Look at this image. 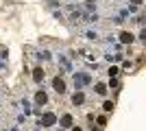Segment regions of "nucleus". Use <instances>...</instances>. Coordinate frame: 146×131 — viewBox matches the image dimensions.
<instances>
[{"mask_svg":"<svg viewBox=\"0 0 146 131\" xmlns=\"http://www.w3.org/2000/svg\"><path fill=\"white\" fill-rule=\"evenodd\" d=\"M70 125H72V116H70V114H66V116L61 118V127H70Z\"/></svg>","mask_w":146,"mask_h":131,"instance_id":"423d86ee","label":"nucleus"},{"mask_svg":"<svg viewBox=\"0 0 146 131\" xmlns=\"http://www.w3.org/2000/svg\"><path fill=\"white\" fill-rule=\"evenodd\" d=\"M83 100H85V96H83V94H81V92H76V94H74V96H72V103H74V105H81Z\"/></svg>","mask_w":146,"mask_h":131,"instance_id":"20e7f679","label":"nucleus"},{"mask_svg":"<svg viewBox=\"0 0 146 131\" xmlns=\"http://www.w3.org/2000/svg\"><path fill=\"white\" fill-rule=\"evenodd\" d=\"M120 39H122V44H131L133 42V35L131 33H120Z\"/></svg>","mask_w":146,"mask_h":131,"instance_id":"39448f33","label":"nucleus"},{"mask_svg":"<svg viewBox=\"0 0 146 131\" xmlns=\"http://www.w3.org/2000/svg\"><path fill=\"white\" fill-rule=\"evenodd\" d=\"M96 92H98V94H103V96H105V92H107V87H105L103 83H98V85H96Z\"/></svg>","mask_w":146,"mask_h":131,"instance_id":"6e6552de","label":"nucleus"},{"mask_svg":"<svg viewBox=\"0 0 146 131\" xmlns=\"http://www.w3.org/2000/svg\"><path fill=\"white\" fill-rule=\"evenodd\" d=\"M33 79H35V81H44V70L35 68V70H33Z\"/></svg>","mask_w":146,"mask_h":131,"instance_id":"7ed1b4c3","label":"nucleus"},{"mask_svg":"<svg viewBox=\"0 0 146 131\" xmlns=\"http://www.w3.org/2000/svg\"><path fill=\"white\" fill-rule=\"evenodd\" d=\"M55 120H57V116L48 112V114H46V116L42 118V125H44V127H50V125H55Z\"/></svg>","mask_w":146,"mask_h":131,"instance_id":"f03ea898","label":"nucleus"},{"mask_svg":"<svg viewBox=\"0 0 146 131\" xmlns=\"http://www.w3.org/2000/svg\"><path fill=\"white\" fill-rule=\"evenodd\" d=\"M131 2H135V5H140V2H142V0H131Z\"/></svg>","mask_w":146,"mask_h":131,"instance_id":"9d476101","label":"nucleus"},{"mask_svg":"<svg viewBox=\"0 0 146 131\" xmlns=\"http://www.w3.org/2000/svg\"><path fill=\"white\" fill-rule=\"evenodd\" d=\"M35 103H37V105H44V103H46V94H44V92H37Z\"/></svg>","mask_w":146,"mask_h":131,"instance_id":"0eeeda50","label":"nucleus"},{"mask_svg":"<svg viewBox=\"0 0 146 131\" xmlns=\"http://www.w3.org/2000/svg\"><path fill=\"white\" fill-rule=\"evenodd\" d=\"M72 131H81V127H74V129H72Z\"/></svg>","mask_w":146,"mask_h":131,"instance_id":"9b49d317","label":"nucleus"},{"mask_svg":"<svg viewBox=\"0 0 146 131\" xmlns=\"http://www.w3.org/2000/svg\"><path fill=\"white\" fill-rule=\"evenodd\" d=\"M52 87H55V92H59V94L66 92V83H63V79H61V76H55V81H52Z\"/></svg>","mask_w":146,"mask_h":131,"instance_id":"f257e3e1","label":"nucleus"},{"mask_svg":"<svg viewBox=\"0 0 146 131\" xmlns=\"http://www.w3.org/2000/svg\"><path fill=\"white\" fill-rule=\"evenodd\" d=\"M103 109H105V112H111V109H113V103H109V100H107V103L103 105Z\"/></svg>","mask_w":146,"mask_h":131,"instance_id":"1a4fd4ad","label":"nucleus"}]
</instances>
